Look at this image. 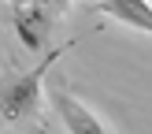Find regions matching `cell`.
<instances>
[{
  "label": "cell",
  "instance_id": "obj_5",
  "mask_svg": "<svg viewBox=\"0 0 152 134\" xmlns=\"http://www.w3.org/2000/svg\"><path fill=\"white\" fill-rule=\"evenodd\" d=\"M37 4H41V7H48V11H52V15H63V11H67V7H71V4H74V0H37Z\"/></svg>",
  "mask_w": 152,
  "mask_h": 134
},
{
  "label": "cell",
  "instance_id": "obj_2",
  "mask_svg": "<svg viewBox=\"0 0 152 134\" xmlns=\"http://www.w3.org/2000/svg\"><path fill=\"white\" fill-rule=\"evenodd\" d=\"M48 101H52V108H56V116L63 119V127L74 130V134H100V130H111L108 119L96 116V112H89L67 86H52V89H48Z\"/></svg>",
  "mask_w": 152,
  "mask_h": 134
},
{
  "label": "cell",
  "instance_id": "obj_1",
  "mask_svg": "<svg viewBox=\"0 0 152 134\" xmlns=\"http://www.w3.org/2000/svg\"><path fill=\"white\" fill-rule=\"evenodd\" d=\"M74 41L59 45V49L45 52V60H37L30 71H7L0 78V127H15V123H34L41 116V86H45V74L59 63L67 49Z\"/></svg>",
  "mask_w": 152,
  "mask_h": 134
},
{
  "label": "cell",
  "instance_id": "obj_3",
  "mask_svg": "<svg viewBox=\"0 0 152 134\" xmlns=\"http://www.w3.org/2000/svg\"><path fill=\"white\" fill-rule=\"evenodd\" d=\"M52 19H56V15H52L48 7H41L37 0L15 4V19H11L15 37H19L30 52H41L45 45H48V37H52Z\"/></svg>",
  "mask_w": 152,
  "mask_h": 134
},
{
  "label": "cell",
  "instance_id": "obj_6",
  "mask_svg": "<svg viewBox=\"0 0 152 134\" xmlns=\"http://www.w3.org/2000/svg\"><path fill=\"white\" fill-rule=\"evenodd\" d=\"M7 4H11V7H15V4H26V0H7Z\"/></svg>",
  "mask_w": 152,
  "mask_h": 134
},
{
  "label": "cell",
  "instance_id": "obj_4",
  "mask_svg": "<svg viewBox=\"0 0 152 134\" xmlns=\"http://www.w3.org/2000/svg\"><path fill=\"white\" fill-rule=\"evenodd\" d=\"M100 11L108 19H115L123 26L141 30V34L152 37V4L148 0H100Z\"/></svg>",
  "mask_w": 152,
  "mask_h": 134
}]
</instances>
